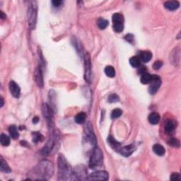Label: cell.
<instances>
[{
  "label": "cell",
  "instance_id": "e0dca14e",
  "mask_svg": "<svg viewBox=\"0 0 181 181\" xmlns=\"http://www.w3.org/2000/svg\"><path fill=\"white\" fill-rule=\"evenodd\" d=\"M160 119H161L160 115L157 113V112H152L148 117L149 122L152 124H158L160 121Z\"/></svg>",
  "mask_w": 181,
  "mask_h": 181
},
{
  "label": "cell",
  "instance_id": "d6986e66",
  "mask_svg": "<svg viewBox=\"0 0 181 181\" xmlns=\"http://www.w3.org/2000/svg\"><path fill=\"white\" fill-rule=\"evenodd\" d=\"M175 127H176L175 122L171 120H168L166 122V124H165V131H166V133L170 134L174 131Z\"/></svg>",
  "mask_w": 181,
  "mask_h": 181
},
{
  "label": "cell",
  "instance_id": "603a6c76",
  "mask_svg": "<svg viewBox=\"0 0 181 181\" xmlns=\"http://www.w3.org/2000/svg\"><path fill=\"white\" fill-rule=\"evenodd\" d=\"M9 134L11 136V137L14 140H17V139L19 138V132H18V129L17 127V126L15 125H11L9 127Z\"/></svg>",
  "mask_w": 181,
  "mask_h": 181
},
{
  "label": "cell",
  "instance_id": "e575fe53",
  "mask_svg": "<svg viewBox=\"0 0 181 181\" xmlns=\"http://www.w3.org/2000/svg\"><path fill=\"white\" fill-rule=\"evenodd\" d=\"M162 65H163V62L161 61H160V60H158V61H156L154 62V64H153V67H154V69L158 70L162 67Z\"/></svg>",
  "mask_w": 181,
  "mask_h": 181
},
{
  "label": "cell",
  "instance_id": "7a4b0ae2",
  "mask_svg": "<svg viewBox=\"0 0 181 181\" xmlns=\"http://www.w3.org/2000/svg\"><path fill=\"white\" fill-rule=\"evenodd\" d=\"M58 166V180H71L73 170L62 154L59 155L57 161Z\"/></svg>",
  "mask_w": 181,
  "mask_h": 181
},
{
  "label": "cell",
  "instance_id": "d4e9b609",
  "mask_svg": "<svg viewBox=\"0 0 181 181\" xmlns=\"http://www.w3.org/2000/svg\"><path fill=\"white\" fill-rule=\"evenodd\" d=\"M86 118V115L85 112H79L76 115L75 117V122L78 124H82L85 122Z\"/></svg>",
  "mask_w": 181,
  "mask_h": 181
},
{
  "label": "cell",
  "instance_id": "1f68e13d",
  "mask_svg": "<svg viewBox=\"0 0 181 181\" xmlns=\"http://www.w3.org/2000/svg\"><path fill=\"white\" fill-rule=\"evenodd\" d=\"M108 143L110 144V145L112 146V148L116 149V148H119L120 146V143L119 142H118L117 141L115 140L114 138H112L111 136H110L109 137H108Z\"/></svg>",
  "mask_w": 181,
  "mask_h": 181
},
{
  "label": "cell",
  "instance_id": "ffe728a7",
  "mask_svg": "<svg viewBox=\"0 0 181 181\" xmlns=\"http://www.w3.org/2000/svg\"><path fill=\"white\" fill-rule=\"evenodd\" d=\"M153 151L158 156H164L166 152L164 146L159 144H156L153 146Z\"/></svg>",
  "mask_w": 181,
  "mask_h": 181
},
{
  "label": "cell",
  "instance_id": "74e56055",
  "mask_svg": "<svg viewBox=\"0 0 181 181\" xmlns=\"http://www.w3.org/2000/svg\"><path fill=\"white\" fill-rule=\"evenodd\" d=\"M63 3L62 1L61 0H54V1L52 2V4L55 7H59L62 5V4Z\"/></svg>",
  "mask_w": 181,
  "mask_h": 181
},
{
  "label": "cell",
  "instance_id": "44dd1931",
  "mask_svg": "<svg viewBox=\"0 0 181 181\" xmlns=\"http://www.w3.org/2000/svg\"><path fill=\"white\" fill-rule=\"evenodd\" d=\"M87 137L88 140L89 141V142L92 145H96V138L95 134H94V132L92 131V130H90V125H88L87 127Z\"/></svg>",
  "mask_w": 181,
  "mask_h": 181
},
{
  "label": "cell",
  "instance_id": "2e32d148",
  "mask_svg": "<svg viewBox=\"0 0 181 181\" xmlns=\"http://www.w3.org/2000/svg\"><path fill=\"white\" fill-rule=\"evenodd\" d=\"M164 7L170 11H174L178 9L180 7V3L178 1H167L164 3Z\"/></svg>",
  "mask_w": 181,
  "mask_h": 181
},
{
  "label": "cell",
  "instance_id": "ac0fdd59",
  "mask_svg": "<svg viewBox=\"0 0 181 181\" xmlns=\"http://www.w3.org/2000/svg\"><path fill=\"white\" fill-rule=\"evenodd\" d=\"M180 48H175V50L173 51V53H171V56H170V58H171V61L173 63H175V65H176L177 63L179 64L178 62H177V60L180 62Z\"/></svg>",
  "mask_w": 181,
  "mask_h": 181
},
{
  "label": "cell",
  "instance_id": "7c38bea8",
  "mask_svg": "<svg viewBox=\"0 0 181 181\" xmlns=\"http://www.w3.org/2000/svg\"><path fill=\"white\" fill-rule=\"evenodd\" d=\"M34 78H35V81L37 84V85L40 88L43 87L44 81H43V70H42V66L41 64L36 67V69L34 72Z\"/></svg>",
  "mask_w": 181,
  "mask_h": 181
},
{
  "label": "cell",
  "instance_id": "4fadbf2b",
  "mask_svg": "<svg viewBox=\"0 0 181 181\" xmlns=\"http://www.w3.org/2000/svg\"><path fill=\"white\" fill-rule=\"evenodd\" d=\"M9 87L10 92H11L14 97L19 98L20 96V94H21V88H20L19 86L15 81H11L9 82Z\"/></svg>",
  "mask_w": 181,
  "mask_h": 181
},
{
  "label": "cell",
  "instance_id": "836d02e7",
  "mask_svg": "<svg viewBox=\"0 0 181 181\" xmlns=\"http://www.w3.org/2000/svg\"><path fill=\"white\" fill-rule=\"evenodd\" d=\"M108 102L109 103H116L118 101H119L120 98L118 97V96L117 94H111V95L109 96V97H108Z\"/></svg>",
  "mask_w": 181,
  "mask_h": 181
},
{
  "label": "cell",
  "instance_id": "5b68a950",
  "mask_svg": "<svg viewBox=\"0 0 181 181\" xmlns=\"http://www.w3.org/2000/svg\"><path fill=\"white\" fill-rule=\"evenodd\" d=\"M103 160V152L99 148L95 146L92 152L89 160V167L92 169H96L98 167L101 166Z\"/></svg>",
  "mask_w": 181,
  "mask_h": 181
},
{
  "label": "cell",
  "instance_id": "9a60e30c",
  "mask_svg": "<svg viewBox=\"0 0 181 181\" xmlns=\"http://www.w3.org/2000/svg\"><path fill=\"white\" fill-rule=\"evenodd\" d=\"M152 53L150 51H142L139 55V58L141 60V62H143L144 63L149 62L152 60Z\"/></svg>",
  "mask_w": 181,
  "mask_h": 181
},
{
  "label": "cell",
  "instance_id": "277c9868",
  "mask_svg": "<svg viewBox=\"0 0 181 181\" xmlns=\"http://www.w3.org/2000/svg\"><path fill=\"white\" fill-rule=\"evenodd\" d=\"M38 17V5L35 1L29 2L28 7V21H29V27L31 29H35Z\"/></svg>",
  "mask_w": 181,
  "mask_h": 181
},
{
  "label": "cell",
  "instance_id": "4316f807",
  "mask_svg": "<svg viewBox=\"0 0 181 181\" xmlns=\"http://www.w3.org/2000/svg\"><path fill=\"white\" fill-rule=\"evenodd\" d=\"M0 142H1L2 145L5 146H9L10 144L9 137L5 134H2L1 137H0Z\"/></svg>",
  "mask_w": 181,
  "mask_h": 181
},
{
  "label": "cell",
  "instance_id": "52a82bcc",
  "mask_svg": "<svg viewBox=\"0 0 181 181\" xmlns=\"http://www.w3.org/2000/svg\"><path fill=\"white\" fill-rule=\"evenodd\" d=\"M91 62L88 53H86L84 56V79L86 82L91 83Z\"/></svg>",
  "mask_w": 181,
  "mask_h": 181
},
{
  "label": "cell",
  "instance_id": "30bf717a",
  "mask_svg": "<svg viewBox=\"0 0 181 181\" xmlns=\"http://www.w3.org/2000/svg\"><path fill=\"white\" fill-rule=\"evenodd\" d=\"M86 168L83 166H77L73 170L71 180H86Z\"/></svg>",
  "mask_w": 181,
  "mask_h": 181
},
{
  "label": "cell",
  "instance_id": "f546056e",
  "mask_svg": "<svg viewBox=\"0 0 181 181\" xmlns=\"http://www.w3.org/2000/svg\"><path fill=\"white\" fill-rule=\"evenodd\" d=\"M108 26V21L103 19H100L98 21V26L100 29L103 30Z\"/></svg>",
  "mask_w": 181,
  "mask_h": 181
},
{
  "label": "cell",
  "instance_id": "8992f818",
  "mask_svg": "<svg viewBox=\"0 0 181 181\" xmlns=\"http://www.w3.org/2000/svg\"><path fill=\"white\" fill-rule=\"evenodd\" d=\"M112 26L114 31L117 33H120L124 29V18L120 14L115 13L112 15Z\"/></svg>",
  "mask_w": 181,
  "mask_h": 181
},
{
  "label": "cell",
  "instance_id": "f1b7e54d",
  "mask_svg": "<svg viewBox=\"0 0 181 181\" xmlns=\"http://www.w3.org/2000/svg\"><path fill=\"white\" fill-rule=\"evenodd\" d=\"M43 141V136L39 132H33V142L34 143H38Z\"/></svg>",
  "mask_w": 181,
  "mask_h": 181
},
{
  "label": "cell",
  "instance_id": "7402d4cb",
  "mask_svg": "<svg viewBox=\"0 0 181 181\" xmlns=\"http://www.w3.org/2000/svg\"><path fill=\"white\" fill-rule=\"evenodd\" d=\"M0 170L2 172L6 173H9L11 172V169L10 168L7 163L3 159L2 157H1V164H0Z\"/></svg>",
  "mask_w": 181,
  "mask_h": 181
},
{
  "label": "cell",
  "instance_id": "8d00e7d4",
  "mask_svg": "<svg viewBox=\"0 0 181 181\" xmlns=\"http://www.w3.org/2000/svg\"><path fill=\"white\" fill-rule=\"evenodd\" d=\"M170 180L174 181L180 180V175L178 173H173L171 174V176H170Z\"/></svg>",
  "mask_w": 181,
  "mask_h": 181
},
{
  "label": "cell",
  "instance_id": "8fae6325",
  "mask_svg": "<svg viewBox=\"0 0 181 181\" xmlns=\"http://www.w3.org/2000/svg\"><path fill=\"white\" fill-rule=\"evenodd\" d=\"M108 179V173L105 170H97L93 172L88 176L86 180H107Z\"/></svg>",
  "mask_w": 181,
  "mask_h": 181
},
{
  "label": "cell",
  "instance_id": "4dcf8cb0",
  "mask_svg": "<svg viewBox=\"0 0 181 181\" xmlns=\"http://www.w3.org/2000/svg\"><path fill=\"white\" fill-rule=\"evenodd\" d=\"M122 111L119 108H116L113 110L111 112V118L112 119H116V118H120L122 115Z\"/></svg>",
  "mask_w": 181,
  "mask_h": 181
},
{
  "label": "cell",
  "instance_id": "ab89813d",
  "mask_svg": "<svg viewBox=\"0 0 181 181\" xmlns=\"http://www.w3.org/2000/svg\"><path fill=\"white\" fill-rule=\"evenodd\" d=\"M38 122H39V118L37 117V116H36V117H35V118H33V122L34 124H37Z\"/></svg>",
  "mask_w": 181,
  "mask_h": 181
},
{
  "label": "cell",
  "instance_id": "b9f144b4",
  "mask_svg": "<svg viewBox=\"0 0 181 181\" xmlns=\"http://www.w3.org/2000/svg\"><path fill=\"white\" fill-rule=\"evenodd\" d=\"M3 105H4V99H3L2 97H1V106H0V107H1V108L2 107Z\"/></svg>",
  "mask_w": 181,
  "mask_h": 181
},
{
  "label": "cell",
  "instance_id": "5bb4252c",
  "mask_svg": "<svg viewBox=\"0 0 181 181\" xmlns=\"http://www.w3.org/2000/svg\"><path fill=\"white\" fill-rule=\"evenodd\" d=\"M134 150H135V147H134L133 144H131V145L125 146H123V147L120 148L119 152L122 155V156H129L133 153Z\"/></svg>",
  "mask_w": 181,
  "mask_h": 181
},
{
  "label": "cell",
  "instance_id": "d6a6232c",
  "mask_svg": "<svg viewBox=\"0 0 181 181\" xmlns=\"http://www.w3.org/2000/svg\"><path fill=\"white\" fill-rule=\"evenodd\" d=\"M168 144L170 146H173V147H179V146H180V142H179V140H177L176 138L170 139V140L168 141Z\"/></svg>",
  "mask_w": 181,
  "mask_h": 181
},
{
  "label": "cell",
  "instance_id": "3957f363",
  "mask_svg": "<svg viewBox=\"0 0 181 181\" xmlns=\"http://www.w3.org/2000/svg\"><path fill=\"white\" fill-rule=\"evenodd\" d=\"M60 140V135L58 134L57 131H52L51 135L50 136L49 140L44 146L43 149L41 151V154L43 155L50 154L57 146V143Z\"/></svg>",
  "mask_w": 181,
  "mask_h": 181
},
{
  "label": "cell",
  "instance_id": "6da1fadb",
  "mask_svg": "<svg viewBox=\"0 0 181 181\" xmlns=\"http://www.w3.org/2000/svg\"><path fill=\"white\" fill-rule=\"evenodd\" d=\"M54 166L48 161H42L32 170L31 176L34 180H47L53 176Z\"/></svg>",
  "mask_w": 181,
  "mask_h": 181
},
{
  "label": "cell",
  "instance_id": "f35d334b",
  "mask_svg": "<svg viewBox=\"0 0 181 181\" xmlns=\"http://www.w3.org/2000/svg\"><path fill=\"white\" fill-rule=\"evenodd\" d=\"M145 72H146V69H145V67H140V69H139V70H138V73L141 74V75H142V74L145 73Z\"/></svg>",
  "mask_w": 181,
  "mask_h": 181
},
{
  "label": "cell",
  "instance_id": "d590c367",
  "mask_svg": "<svg viewBox=\"0 0 181 181\" xmlns=\"http://www.w3.org/2000/svg\"><path fill=\"white\" fill-rule=\"evenodd\" d=\"M124 39L126 40L127 41L129 42V43H133L134 42V35H132V34H127L125 37H124Z\"/></svg>",
  "mask_w": 181,
  "mask_h": 181
},
{
  "label": "cell",
  "instance_id": "cb8c5ba5",
  "mask_svg": "<svg viewBox=\"0 0 181 181\" xmlns=\"http://www.w3.org/2000/svg\"><path fill=\"white\" fill-rule=\"evenodd\" d=\"M152 79V75H151L150 74L145 72V73L142 74L141 76V79L140 81L143 84H149L151 81Z\"/></svg>",
  "mask_w": 181,
  "mask_h": 181
},
{
  "label": "cell",
  "instance_id": "ba28073f",
  "mask_svg": "<svg viewBox=\"0 0 181 181\" xmlns=\"http://www.w3.org/2000/svg\"><path fill=\"white\" fill-rule=\"evenodd\" d=\"M42 112H43V117L46 120V122L48 124V126L50 127H53V115L52 108H50L48 104L44 103L42 106Z\"/></svg>",
  "mask_w": 181,
  "mask_h": 181
},
{
  "label": "cell",
  "instance_id": "60d3db41",
  "mask_svg": "<svg viewBox=\"0 0 181 181\" xmlns=\"http://www.w3.org/2000/svg\"><path fill=\"white\" fill-rule=\"evenodd\" d=\"M6 18V15L5 14L3 13L2 11H1V19H5Z\"/></svg>",
  "mask_w": 181,
  "mask_h": 181
},
{
  "label": "cell",
  "instance_id": "9c48e42d",
  "mask_svg": "<svg viewBox=\"0 0 181 181\" xmlns=\"http://www.w3.org/2000/svg\"><path fill=\"white\" fill-rule=\"evenodd\" d=\"M161 84V80L159 76L152 75V79L150 82V86L149 88V92L152 95H154L159 89Z\"/></svg>",
  "mask_w": 181,
  "mask_h": 181
},
{
  "label": "cell",
  "instance_id": "83f0119b",
  "mask_svg": "<svg viewBox=\"0 0 181 181\" xmlns=\"http://www.w3.org/2000/svg\"><path fill=\"white\" fill-rule=\"evenodd\" d=\"M105 73L108 76H109L110 78L114 77L115 76V70L114 67L112 66H107L105 68Z\"/></svg>",
  "mask_w": 181,
  "mask_h": 181
},
{
  "label": "cell",
  "instance_id": "484cf974",
  "mask_svg": "<svg viewBox=\"0 0 181 181\" xmlns=\"http://www.w3.org/2000/svg\"><path fill=\"white\" fill-rule=\"evenodd\" d=\"M130 63L131 64L132 67L134 68H137L140 67L141 64V60H140L139 57H136V56H133L130 58Z\"/></svg>",
  "mask_w": 181,
  "mask_h": 181
}]
</instances>
